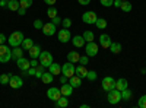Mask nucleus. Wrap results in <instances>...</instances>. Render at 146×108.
<instances>
[{
  "instance_id": "nucleus-11",
  "label": "nucleus",
  "mask_w": 146,
  "mask_h": 108,
  "mask_svg": "<svg viewBox=\"0 0 146 108\" xmlns=\"http://www.w3.org/2000/svg\"><path fill=\"white\" fill-rule=\"evenodd\" d=\"M9 85H10V88H13V89H19V88H22V85H23V80H22L21 76L12 75V76H10V80H9Z\"/></svg>"
},
{
  "instance_id": "nucleus-52",
  "label": "nucleus",
  "mask_w": 146,
  "mask_h": 108,
  "mask_svg": "<svg viewBox=\"0 0 146 108\" xmlns=\"http://www.w3.org/2000/svg\"><path fill=\"white\" fill-rule=\"evenodd\" d=\"M0 6H2V7H7V0H0Z\"/></svg>"
},
{
  "instance_id": "nucleus-28",
  "label": "nucleus",
  "mask_w": 146,
  "mask_h": 108,
  "mask_svg": "<svg viewBox=\"0 0 146 108\" xmlns=\"http://www.w3.org/2000/svg\"><path fill=\"white\" fill-rule=\"evenodd\" d=\"M110 51H111L113 54L121 53V44L120 42H111V45H110Z\"/></svg>"
},
{
  "instance_id": "nucleus-45",
  "label": "nucleus",
  "mask_w": 146,
  "mask_h": 108,
  "mask_svg": "<svg viewBox=\"0 0 146 108\" xmlns=\"http://www.w3.org/2000/svg\"><path fill=\"white\" fill-rule=\"evenodd\" d=\"M78 3L82 5V6H88L91 3V0H78Z\"/></svg>"
},
{
  "instance_id": "nucleus-23",
  "label": "nucleus",
  "mask_w": 146,
  "mask_h": 108,
  "mask_svg": "<svg viewBox=\"0 0 146 108\" xmlns=\"http://www.w3.org/2000/svg\"><path fill=\"white\" fill-rule=\"evenodd\" d=\"M21 7L19 0H7V9L12 12H18V9Z\"/></svg>"
},
{
  "instance_id": "nucleus-35",
  "label": "nucleus",
  "mask_w": 146,
  "mask_h": 108,
  "mask_svg": "<svg viewBox=\"0 0 146 108\" xmlns=\"http://www.w3.org/2000/svg\"><path fill=\"white\" fill-rule=\"evenodd\" d=\"M10 73H5V75H0V83L2 85H6V83H9V80H10Z\"/></svg>"
},
{
  "instance_id": "nucleus-9",
  "label": "nucleus",
  "mask_w": 146,
  "mask_h": 108,
  "mask_svg": "<svg viewBox=\"0 0 146 108\" xmlns=\"http://www.w3.org/2000/svg\"><path fill=\"white\" fill-rule=\"evenodd\" d=\"M96 13L92 10H88V12H85V13L82 15V21L85 23H88V25H95V22H96Z\"/></svg>"
},
{
  "instance_id": "nucleus-15",
  "label": "nucleus",
  "mask_w": 146,
  "mask_h": 108,
  "mask_svg": "<svg viewBox=\"0 0 146 108\" xmlns=\"http://www.w3.org/2000/svg\"><path fill=\"white\" fill-rule=\"evenodd\" d=\"M60 92H62V95L63 97H72V93H73V86L70 85V83L67 82V83H63L62 85V89H60Z\"/></svg>"
},
{
  "instance_id": "nucleus-29",
  "label": "nucleus",
  "mask_w": 146,
  "mask_h": 108,
  "mask_svg": "<svg viewBox=\"0 0 146 108\" xmlns=\"http://www.w3.org/2000/svg\"><path fill=\"white\" fill-rule=\"evenodd\" d=\"M131 97H133V92L129 88H126L124 91H121V99H123V101H130Z\"/></svg>"
},
{
  "instance_id": "nucleus-47",
  "label": "nucleus",
  "mask_w": 146,
  "mask_h": 108,
  "mask_svg": "<svg viewBox=\"0 0 146 108\" xmlns=\"http://www.w3.org/2000/svg\"><path fill=\"white\" fill-rule=\"evenodd\" d=\"M56 2H57V0H44V3H45V5H48V6H54V5H56Z\"/></svg>"
},
{
  "instance_id": "nucleus-10",
  "label": "nucleus",
  "mask_w": 146,
  "mask_h": 108,
  "mask_svg": "<svg viewBox=\"0 0 146 108\" xmlns=\"http://www.w3.org/2000/svg\"><path fill=\"white\" fill-rule=\"evenodd\" d=\"M42 34L47 35V37H51V35H54L57 32V27L54 25L53 22H48V23H44V27H42Z\"/></svg>"
},
{
  "instance_id": "nucleus-32",
  "label": "nucleus",
  "mask_w": 146,
  "mask_h": 108,
  "mask_svg": "<svg viewBox=\"0 0 146 108\" xmlns=\"http://www.w3.org/2000/svg\"><path fill=\"white\" fill-rule=\"evenodd\" d=\"M83 38H85V41H86V42H92V41L95 40L94 32H92V31H85V32H83Z\"/></svg>"
},
{
  "instance_id": "nucleus-3",
  "label": "nucleus",
  "mask_w": 146,
  "mask_h": 108,
  "mask_svg": "<svg viewBox=\"0 0 146 108\" xmlns=\"http://www.w3.org/2000/svg\"><path fill=\"white\" fill-rule=\"evenodd\" d=\"M108 93V102L111 104V105H115V104H118L120 102V99H121V92L118 91V89H111V91H108L107 92Z\"/></svg>"
},
{
  "instance_id": "nucleus-21",
  "label": "nucleus",
  "mask_w": 146,
  "mask_h": 108,
  "mask_svg": "<svg viewBox=\"0 0 146 108\" xmlns=\"http://www.w3.org/2000/svg\"><path fill=\"white\" fill-rule=\"evenodd\" d=\"M75 75H78L79 78H86V75H88V69H86V66H82V64H79L78 67H76V72H75Z\"/></svg>"
},
{
  "instance_id": "nucleus-31",
  "label": "nucleus",
  "mask_w": 146,
  "mask_h": 108,
  "mask_svg": "<svg viewBox=\"0 0 146 108\" xmlns=\"http://www.w3.org/2000/svg\"><path fill=\"white\" fill-rule=\"evenodd\" d=\"M47 16L50 18V19H53L54 16H57V7H56V6H48V9H47Z\"/></svg>"
},
{
  "instance_id": "nucleus-41",
  "label": "nucleus",
  "mask_w": 146,
  "mask_h": 108,
  "mask_svg": "<svg viewBox=\"0 0 146 108\" xmlns=\"http://www.w3.org/2000/svg\"><path fill=\"white\" fill-rule=\"evenodd\" d=\"M62 25H63V28H70V27H72V19L64 18V19L62 21Z\"/></svg>"
},
{
  "instance_id": "nucleus-55",
  "label": "nucleus",
  "mask_w": 146,
  "mask_h": 108,
  "mask_svg": "<svg viewBox=\"0 0 146 108\" xmlns=\"http://www.w3.org/2000/svg\"><path fill=\"white\" fill-rule=\"evenodd\" d=\"M121 2H126V0H121Z\"/></svg>"
},
{
  "instance_id": "nucleus-26",
  "label": "nucleus",
  "mask_w": 146,
  "mask_h": 108,
  "mask_svg": "<svg viewBox=\"0 0 146 108\" xmlns=\"http://www.w3.org/2000/svg\"><path fill=\"white\" fill-rule=\"evenodd\" d=\"M41 80H42L44 83H51V82L54 80V75L50 73V72H44L42 76H41Z\"/></svg>"
},
{
  "instance_id": "nucleus-38",
  "label": "nucleus",
  "mask_w": 146,
  "mask_h": 108,
  "mask_svg": "<svg viewBox=\"0 0 146 108\" xmlns=\"http://www.w3.org/2000/svg\"><path fill=\"white\" fill-rule=\"evenodd\" d=\"M137 107H140V108H146V95H142V97L139 98Z\"/></svg>"
},
{
  "instance_id": "nucleus-14",
  "label": "nucleus",
  "mask_w": 146,
  "mask_h": 108,
  "mask_svg": "<svg viewBox=\"0 0 146 108\" xmlns=\"http://www.w3.org/2000/svg\"><path fill=\"white\" fill-rule=\"evenodd\" d=\"M16 64H18V67H19L21 70H28V69L31 67V62H29V60H27L25 57L18 58V60H16Z\"/></svg>"
},
{
  "instance_id": "nucleus-34",
  "label": "nucleus",
  "mask_w": 146,
  "mask_h": 108,
  "mask_svg": "<svg viewBox=\"0 0 146 108\" xmlns=\"http://www.w3.org/2000/svg\"><path fill=\"white\" fill-rule=\"evenodd\" d=\"M32 3H34V0H19V5L23 9H29L32 6Z\"/></svg>"
},
{
  "instance_id": "nucleus-13",
  "label": "nucleus",
  "mask_w": 146,
  "mask_h": 108,
  "mask_svg": "<svg viewBox=\"0 0 146 108\" xmlns=\"http://www.w3.org/2000/svg\"><path fill=\"white\" fill-rule=\"evenodd\" d=\"M111 38H110V35L107 34H102L100 35V45L102 47V48H110V45H111Z\"/></svg>"
},
{
  "instance_id": "nucleus-8",
  "label": "nucleus",
  "mask_w": 146,
  "mask_h": 108,
  "mask_svg": "<svg viewBox=\"0 0 146 108\" xmlns=\"http://www.w3.org/2000/svg\"><path fill=\"white\" fill-rule=\"evenodd\" d=\"M57 38H58L60 42L66 44V42H69L72 40V34H70V31L67 28H62V29L57 32Z\"/></svg>"
},
{
  "instance_id": "nucleus-30",
  "label": "nucleus",
  "mask_w": 146,
  "mask_h": 108,
  "mask_svg": "<svg viewBox=\"0 0 146 108\" xmlns=\"http://www.w3.org/2000/svg\"><path fill=\"white\" fill-rule=\"evenodd\" d=\"M95 25H96V28H98V29H105L108 23H107V21L104 18H98V19H96V22H95Z\"/></svg>"
},
{
  "instance_id": "nucleus-7",
  "label": "nucleus",
  "mask_w": 146,
  "mask_h": 108,
  "mask_svg": "<svg viewBox=\"0 0 146 108\" xmlns=\"http://www.w3.org/2000/svg\"><path fill=\"white\" fill-rule=\"evenodd\" d=\"M101 86H102V89H104L105 92L114 89V88H115V79H114V78H111V76H105V78L102 79Z\"/></svg>"
},
{
  "instance_id": "nucleus-16",
  "label": "nucleus",
  "mask_w": 146,
  "mask_h": 108,
  "mask_svg": "<svg viewBox=\"0 0 146 108\" xmlns=\"http://www.w3.org/2000/svg\"><path fill=\"white\" fill-rule=\"evenodd\" d=\"M72 42H73V45L76 47V48H80V47H83L85 45V38H83V35H75V37H73L72 40H70Z\"/></svg>"
},
{
  "instance_id": "nucleus-2",
  "label": "nucleus",
  "mask_w": 146,
  "mask_h": 108,
  "mask_svg": "<svg viewBox=\"0 0 146 108\" xmlns=\"http://www.w3.org/2000/svg\"><path fill=\"white\" fill-rule=\"evenodd\" d=\"M12 58V48L6 44L0 45V63H7Z\"/></svg>"
},
{
  "instance_id": "nucleus-19",
  "label": "nucleus",
  "mask_w": 146,
  "mask_h": 108,
  "mask_svg": "<svg viewBox=\"0 0 146 108\" xmlns=\"http://www.w3.org/2000/svg\"><path fill=\"white\" fill-rule=\"evenodd\" d=\"M127 86H129V82H127V79L120 78L118 80H115V89H118L120 92H121V91H124Z\"/></svg>"
},
{
  "instance_id": "nucleus-17",
  "label": "nucleus",
  "mask_w": 146,
  "mask_h": 108,
  "mask_svg": "<svg viewBox=\"0 0 146 108\" xmlns=\"http://www.w3.org/2000/svg\"><path fill=\"white\" fill-rule=\"evenodd\" d=\"M69 83L73 88H80L82 86V78H79L78 75H73L72 78H69Z\"/></svg>"
},
{
  "instance_id": "nucleus-50",
  "label": "nucleus",
  "mask_w": 146,
  "mask_h": 108,
  "mask_svg": "<svg viewBox=\"0 0 146 108\" xmlns=\"http://www.w3.org/2000/svg\"><path fill=\"white\" fill-rule=\"evenodd\" d=\"M113 6H114V7H118V9H120V6H121V0H114Z\"/></svg>"
},
{
  "instance_id": "nucleus-18",
  "label": "nucleus",
  "mask_w": 146,
  "mask_h": 108,
  "mask_svg": "<svg viewBox=\"0 0 146 108\" xmlns=\"http://www.w3.org/2000/svg\"><path fill=\"white\" fill-rule=\"evenodd\" d=\"M29 51V56H31V58H38L40 57V54H41V47L40 45H32L31 48L28 50Z\"/></svg>"
},
{
  "instance_id": "nucleus-42",
  "label": "nucleus",
  "mask_w": 146,
  "mask_h": 108,
  "mask_svg": "<svg viewBox=\"0 0 146 108\" xmlns=\"http://www.w3.org/2000/svg\"><path fill=\"white\" fill-rule=\"evenodd\" d=\"M100 2H101V5H102V6H105V7H110V6H113L114 0H100Z\"/></svg>"
},
{
  "instance_id": "nucleus-51",
  "label": "nucleus",
  "mask_w": 146,
  "mask_h": 108,
  "mask_svg": "<svg viewBox=\"0 0 146 108\" xmlns=\"http://www.w3.org/2000/svg\"><path fill=\"white\" fill-rule=\"evenodd\" d=\"M18 13H19V15H25V13H27V9L19 7V9H18Z\"/></svg>"
},
{
  "instance_id": "nucleus-36",
  "label": "nucleus",
  "mask_w": 146,
  "mask_h": 108,
  "mask_svg": "<svg viewBox=\"0 0 146 108\" xmlns=\"http://www.w3.org/2000/svg\"><path fill=\"white\" fill-rule=\"evenodd\" d=\"M45 69H47V67H44L42 64H38V66H36V73H35V78H40V79H41L42 73L45 72Z\"/></svg>"
},
{
  "instance_id": "nucleus-54",
  "label": "nucleus",
  "mask_w": 146,
  "mask_h": 108,
  "mask_svg": "<svg viewBox=\"0 0 146 108\" xmlns=\"http://www.w3.org/2000/svg\"><path fill=\"white\" fill-rule=\"evenodd\" d=\"M145 72H146V66H145Z\"/></svg>"
},
{
  "instance_id": "nucleus-1",
  "label": "nucleus",
  "mask_w": 146,
  "mask_h": 108,
  "mask_svg": "<svg viewBox=\"0 0 146 108\" xmlns=\"http://www.w3.org/2000/svg\"><path fill=\"white\" fill-rule=\"evenodd\" d=\"M23 38H25V37H23V34L21 31H15V32L10 34V37L7 38V42H9L10 47H19L22 44Z\"/></svg>"
},
{
  "instance_id": "nucleus-48",
  "label": "nucleus",
  "mask_w": 146,
  "mask_h": 108,
  "mask_svg": "<svg viewBox=\"0 0 146 108\" xmlns=\"http://www.w3.org/2000/svg\"><path fill=\"white\" fill-rule=\"evenodd\" d=\"M7 41V38L5 37V34H0V45H2V44H5Z\"/></svg>"
},
{
  "instance_id": "nucleus-12",
  "label": "nucleus",
  "mask_w": 146,
  "mask_h": 108,
  "mask_svg": "<svg viewBox=\"0 0 146 108\" xmlns=\"http://www.w3.org/2000/svg\"><path fill=\"white\" fill-rule=\"evenodd\" d=\"M47 97L50 98L51 101H57L58 98H62V92H60V89L58 88H50L47 91Z\"/></svg>"
},
{
  "instance_id": "nucleus-46",
  "label": "nucleus",
  "mask_w": 146,
  "mask_h": 108,
  "mask_svg": "<svg viewBox=\"0 0 146 108\" xmlns=\"http://www.w3.org/2000/svg\"><path fill=\"white\" fill-rule=\"evenodd\" d=\"M67 82H69V78L67 76H64V75L60 76V83H62V85H63V83H67Z\"/></svg>"
},
{
  "instance_id": "nucleus-40",
  "label": "nucleus",
  "mask_w": 146,
  "mask_h": 108,
  "mask_svg": "<svg viewBox=\"0 0 146 108\" xmlns=\"http://www.w3.org/2000/svg\"><path fill=\"white\" fill-rule=\"evenodd\" d=\"M79 63H80L82 66H86V64L89 63V57H88V56H80V58H79Z\"/></svg>"
},
{
  "instance_id": "nucleus-22",
  "label": "nucleus",
  "mask_w": 146,
  "mask_h": 108,
  "mask_svg": "<svg viewBox=\"0 0 146 108\" xmlns=\"http://www.w3.org/2000/svg\"><path fill=\"white\" fill-rule=\"evenodd\" d=\"M79 58H80V56L78 51H70L67 54V62H70V63H79Z\"/></svg>"
},
{
  "instance_id": "nucleus-5",
  "label": "nucleus",
  "mask_w": 146,
  "mask_h": 108,
  "mask_svg": "<svg viewBox=\"0 0 146 108\" xmlns=\"http://www.w3.org/2000/svg\"><path fill=\"white\" fill-rule=\"evenodd\" d=\"M75 72H76L75 63L67 62V63H64V64L62 66V75H64V76H67V78H72L73 75H75Z\"/></svg>"
},
{
  "instance_id": "nucleus-33",
  "label": "nucleus",
  "mask_w": 146,
  "mask_h": 108,
  "mask_svg": "<svg viewBox=\"0 0 146 108\" xmlns=\"http://www.w3.org/2000/svg\"><path fill=\"white\" fill-rule=\"evenodd\" d=\"M120 9L123 10V12H130V10H131V3L129 2V0H126V2H121Z\"/></svg>"
},
{
  "instance_id": "nucleus-49",
  "label": "nucleus",
  "mask_w": 146,
  "mask_h": 108,
  "mask_svg": "<svg viewBox=\"0 0 146 108\" xmlns=\"http://www.w3.org/2000/svg\"><path fill=\"white\" fill-rule=\"evenodd\" d=\"M29 62H31V67H36V66H38V60H36V58H32V60H29Z\"/></svg>"
},
{
  "instance_id": "nucleus-20",
  "label": "nucleus",
  "mask_w": 146,
  "mask_h": 108,
  "mask_svg": "<svg viewBox=\"0 0 146 108\" xmlns=\"http://www.w3.org/2000/svg\"><path fill=\"white\" fill-rule=\"evenodd\" d=\"M23 51H25V50H23L21 45H19V47H13V50H12V58L18 60V58L23 57Z\"/></svg>"
},
{
  "instance_id": "nucleus-37",
  "label": "nucleus",
  "mask_w": 146,
  "mask_h": 108,
  "mask_svg": "<svg viewBox=\"0 0 146 108\" xmlns=\"http://www.w3.org/2000/svg\"><path fill=\"white\" fill-rule=\"evenodd\" d=\"M96 76H98V75H96L95 70H88V75H86V79H88V80L94 82V80L96 79Z\"/></svg>"
},
{
  "instance_id": "nucleus-53",
  "label": "nucleus",
  "mask_w": 146,
  "mask_h": 108,
  "mask_svg": "<svg viewBox=\"0 0 146 108\" xmlns=\"http://www.w3.org/2000/svg\"><path fill=\"white\" fill-rule=\"evenodd\" d=\"M80 108H89V105H88V104H82Z\"/></svg>"
},
{
  "instance_id": "nucleus-39",
  "label": "nucleus",
  "mask_w": 146,
  "mask_h": 108,
  "mask_svg": "<svg viewBox=\"0 0 146 108\" xmlns=\"http://www.w3.org/2000/svg\"><path fill=\"white\" fill-rule=\"evenodd\" d=\"M42 27H44V23H42L41 19H35L34 21V28L35 29H42Z\"/></svg>"
},
{
  "instance_id": "nucleus-24",
  "label": "nucleus",
  "mask_w": 146,
  "mask_h": 108,
  "mask_svg": "<svg viewBox=\"0 0 146 108\" xmlns=\"http://www.w3.org/2000/svg\"><path fill=\"white\" fill-rule=\"evenodd\" d=\"M48 69H50V73H53V75H62V66L54 63V62L50 64V67H48Z\"/></svg>"
},
{
  "instance_id": "nucleus-44",
  "label": "nucleus",
  "mask_w": 146,
  "mask_h": 108,
  "mask_svg": "<svg viewBox=\"0 0 146 108\" xmlns=\"http://www.w3.org/2000/svg\"><path fill=\"white\" fill-rule=\"evenodd\" d=\"M36 73V67H29L28 69V76H35Z\"/></svg>"
},
{
  "instance_id": "nucleus-43",
  "label": "nucleus",
  "mask_w": 146,
  "mask_h": 108,
  "mask_svg": "<svg viewBox=\"0 0 146 108\" xmlns=\"http://www.w3.org/2000/svg\"><path fill=\"white\" fill-rule=\"evenodd\" d=\"M51 22L57 27V25H60V23H62V18H60V16H54V18L51 19Z\"/></svg>"
},
{
  "instance_id": "nucleus-4",
  "label": "nucleus",
  "mask_w": 146,
  "mask_h": 108,
  "mask_svg": "<svg viewBox=\"0 0 146 108\" xmlns=\"http://www.w3.org/2000/svg\"><path fill=\"white\" fill-rule=\"evenodd\" d=\"M51 63H53V54L50 51H41V54H40V64H42L44 67H50Z\"/></svg>"
},
{
  "instance_id": "nucleus-27",
  "label": "nucleus",
  "mask_w": 146,
  "mask_h": 108,
  "mask_svg": "<svg viewBox=\"0 0 146 108\" xmlns=\"http://www.w3.org/2000/svg\"><path fill=\"white\" fill-rule=\"evenodd\" d=\"M32 45H34V40H31V38H23V41H22V44H21V47H22L25 51H28Z\"/></svg>"
},
{
  "instance_id": "nucleus-25",
  "label": "nucleus",
  "mask_w": 146,
  "mask_h": 108,
  "mask_svg": "<svg viewBox=\"0 0 146 108\" xmlns=\"http://www.w3.org/2000/svg\"><path fill=\"white\" fill-rule=\"evenodd\" d=\"M67 105H69V99H67V97H63V95H62V98H58L56 101V107H58V108H66Z\"/></svg>"
},
{
  "instance_id": "nucleus-6",
  "label": "nucleus",
  "mask_w": 146,
  "mask_h": 108,
  "mask_svg": "<svg viewBox=\"0 0 146 108\" xmlns=\"http://www.w3.org/2000/svg\"><path fill=\"white\" fill-rule=\"evenodd\" d=\"M100 51V47L96 42H86V47H85V53H86L88 57H95L96 54H98Z\"/></svg>"
}]
</instances>
